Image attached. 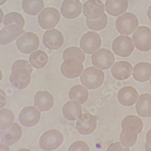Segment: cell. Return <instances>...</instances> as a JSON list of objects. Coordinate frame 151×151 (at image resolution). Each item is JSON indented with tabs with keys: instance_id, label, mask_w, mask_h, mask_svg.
<instances>
[{
	"instance_id": "obj_1",
	"label": "cell",
	"mask_w": 151,
	"mask_h": 151,
	"mask_svg": "<svg viewBox=\"0 0 151 151\" xmlns=\"http://www.w3.org/2000/svg\"><path fill=\"white\" fill-rule=\"evenodd\" d=\"M32 65L27 60L19 59L14 62L12 66L10 82L17 90H23L30 83Z\"/></svg>"
},
{
	"instance_id": "obj_2",
	"label": "cell",
	"mask_w": 151,
	"mask_h": 151,
	"mask_svg": "<svg viewBox=\"0 0 151 151\" xmlns=\"http://www.w3.org/2000/svg\"><path fill=\"white\" fill-rule=\"evenodd\" d=\"M105 79L104 73L97 68H86L81 76V82L88 90H95L100 87Z\"/></svg>"
},
{
	"instance_id": "obj_3",
	"label": "cell",
	"mask_w": 151,
	"mask_h": 151,
	"mask_svg": "<svg viewBox=\"0 0 151 151\" xmlns=\"http://www.w3.org/2000/svg\"><path fill=\"white\" fill-rule=\"evenodd\" d=\"M64 142V135L58 130L45 132L40 138V147L45 151H52L59 147Z\"/></svg>"
},
{
	"instance_id": "obj_4",
	"label": "cell",
	"mask_w": 151,
	"mask_h": 151,
	"mask_svg": "<svg viewBox=\"0 0 151 151\" xmlns=\"http://www.w3.org/2000/svg\"><path fill=\"white\" fill-rule=\"evenodd\" d=\"M16 44L20 52L24 54H30L38 48L40 39L35 33L26 32L17 40Z\"/></svg>"
},
{
	"instance_id": "obj_5",
	"label": "cell",
	"mask_w": 151,
	"mask_h": 151,
	"mask_svg": "<svg viewBox=\"0 0 151 151\" xmlns=\"http://www.w3.org/2000/svg\"><path fill=\"white\" fill-rule=\"evenodd\" d=\"M116 26L119 33L129 35L138 26V20L134 14L127 12L117 18Z\"/></svg>"
},
{
	"instance_id": "obj_6",
	"label": "cell",
	"mask_w": 151,
	"mask_h": 151,
	"mask_svg": "<svg viewBox=\"0 0 151 151\" xmlns=\"http://www.w3.org/2000/svg\"><path fill=\"white\" fill-rule=\"evenodd\" d=\"M132 40L135 47L141 52L151 50V30L146 26L138 27L133 34Z\"/></svg>"
},
{
	"instance_id": "obj_7",
	"label": "cell",
	"mask_w": 151,
	"mask_h": 151,
	"mask_svg": "<svg viewBox=\"0 0 151 151\" xmlns=\"http://www.w3.org/2000/svg\"><path fill=\"white\" fill-rule=\"evenodd\" d=\"M60 19L58 10L54 7H46L38 16V23L42 29H51L57 26Z\"/></svg>"
},
{
	"instance_id": "obj_8",
	"label": "cell",
	"mask_w": 151,
	"mask_h": 151,
	"mask_svg": "<svg viewBox=\"0 0 151 151\" xmlns=\"http://www.w3.org/2000/svg\"><path fill=\"white\" fill-rule=\"evenodd\" d=\"M83 62L79 59L71 58L64 60L60 66L62 75L68 79L78 78L83 73Z\"/></svg>"
},
{
	"instance_id": "obj_9",
	"label": "cell",
	"mask_w": 151,
	"mask_h": 151,
	"mask_svg": "<svg viewBox=\"0 0 151 151\" xmlns=\"http://www.w3.org/2000/svg\"><path fill=\"white\" fill-rule=\"evenodd\" d=\"M112 48L114 53L123 58L129 56L134 50L132 39L127 36H119L113 41Z\"/></svg>"
},
{
	"instance_id": "obj_10",
	"label": "cell",
	"mask_w": 151,
	"mask_h": 151,
	"mask_svg": "<svg viewBox=\"0 0 151 151\" xmlns=\"http://www.w3.org/2000/svg\"><path fill=\"white\" fill-rule=\"evenodd\" d=\"M91 60L94 67L101 70H107L114 63L115 56L110 50L101 48L92 55Z\"/></svg>"
},
{
	"instance_id": "obj_11",
	"label": "cell",
	"mask_w": 151,
	"mask_h": 151,
	"mask_svg": "<svg viewBox=\"0 0 151 151\" xmlns=\"http://www.w3.org/2000/svg\"><path fill=\"white\" fill-rule=\"evenodd\" d=\"M102 45V40L99 34L94 32L85 33L80 41V47L85 53L91 55L95 53Z\"/></svg>"
},
{
	"instance_id": "obj_12",
	"label": "cell",
	"mask_w": 151,
	"mask_h": 151,
	"mask_svg": "<svg viewBox=\"0 0 151 151\" xmlns=\"http://www.w3.org/2000/svg\"><path fill=\"white\" fill-rule=\"evenodd\" d=\"M97 124V117L89 112L82 114L76 122V129L82 135H86L93 133Z\"/></svg>"
},
{
	"instance_id": "obj_13",
	"label": "cell",
	"mask_w": 151,
	"mask_h": 151,
	"mask_svg": "<svg viewBox=\"0 0 151 151\" xmlns=\"http://www.w3.org/2000/svg\"><path fill=\"white\" fill-rule=\"evenodd\" d=\"M41 119V111L36 107L28 106L23 108L19 115L21 123L26 127H35Z\"/></svg>"
},
{
	"instance_id": "obj_14",
	"label": "cell",
	"mask_w": 151,
	"mask_h": 151,
	"mask_svg": "<svg viewBox=\"0 0 151 151\" xmlns=\"http://www.w3.org/2000/svg\"><path fill=\"white\" fill-rule=\"evenodd\" d=\"M83 14L87 19H100L105 14V6L100 0H88L83 4Z\"/></svg>"
},
{
	"instance_id": "obj_15",
	"label": "cell",
	"mask_w": 151,
	"mask_h": 151,
	"mask_svg": "<svg viewBox=\"0 0 151 151\" xmlns=\"http://www.w3.org/2000/svg\"><path fill=\"white\" fill-rule=\"evenodd\" d=\"M42 41L44 45L51 50H56L60 48L64 43V37L62 33L57 29L48 30L43 35Z\"/></svg>"
},
{
	"instance_id": "obj_16",
	"label": "cell",
	"mask_w": 151,
	"mask_h": 151,
	"mask_svg": "<svg viewBox=\"0 0 151 151\" xmlns=\"http://www.w3.org/2000/svg\"><path fill=\"white\" fill-rule=\"evenodd\" d=\"M25 33L23 28L17 24L5 26L0 30V45H5L16 40L19 36Z\"/></svg>"
},
{
	"instance_id": "obj_17",
	"label": "cell",
	"mask_w": 151,
	"mask_h": 151,
	"mask_svg": "<svg viewBox=\"0 0 151 151\" xmlns=\"http://www.w3.org/2000/svg\"><path fill=\"white\" fill-rule=\"evenodd\" d=\"M82 10V4L79 0H64L60 7L61 15L69 19L78 18Z\"/></svg>"
},
{
	"instance_id": "obj_18",
	"label": "cell",
	"mask_w": 151,
	"mask_h": 151,
	"mask_svg": "<svg viewBox=\"0 0 151 151\" xmlns=\"http://www.w3.org/2000/svg\"><path fill=\"white\" fill-rule=\"evenodd\" d=\"M22 129L19 124L14 123L8 129L0 132V137L3 143L12 146L19 141L22 137Z\"/></svg>"
},
{
	"instance_id": "obj_19",
	"label": "cell",
	"mask_w": 151,
	"mask_h": 151,
	"mask_svg": "<svg viewBox=\"0 0 151 151\" xmlns=\"http://www.w3.org/2000/svg\"><path fill=\"white\" fill-rule=\"evenodd\" d=\"M34 105L41 112H46L54 105V98L48 91H37L34 97Z\"/></svg>"
},
{
	"instance_id": "obj_20",
	"label": "cell",
	"mask_w": 151,
	"mask_h": 151,
	"mask_svg": "<svg viewBox=\"0 0 151 151\" xmlns=\"http://www.w3.org/2000/svg\"><path fill=\"white\" fill-rule=\"evenodd\" d=\"M138 97L137 91L131 86L123 87L117 94L119 103L124 106H130L135 104Z\"/></svg>"
},
{
	"instance_id": "obj_21",
	"label": "cell",
	"mask_w": 151,
	"mask_h": 151,
	"mask_svg": "<svg viewBox=\"0 0 151 151\" xmlns=\"http://www.w3.org/2000/svg\"><path fill=\"white\" fill-rule=\"evenodd\" d=\"M132 66L127 61H119L115 63L111 68V73L116 79L124 81L132 74Z\"/></svg>"
},
{
	"instance_id": "obj_22",
	"label": "cell",
	"mask_w": 151,
	"mask_h": 151,
	"mask_svg": "<svg viewBox=\"0 0 151 151\" xmlns=\"http://www.w3.org/2000/svg\"><path fill=\"white\" fill-rule=\"evenodd\" d=\"M62 111L64 117L70 121L77 120L82 114L81 104L74 100H71L64 104Z\"/></svg>"
},
{
	"instance_id": "obj_23",
	"label": "cell",
	"mask_w": 151,
	"mask_h": 151,
	"mask_svg": "<svg viewBox=\"0 0 151 151\" xmlns=\"http://www.w3.org/2000/svg\"><path fill=\"white\" fill-rule=\"evenodd\" d=\"M106 10L113 17L119 16L127 11L128 7V0H106Z\"/></svg>"
},
{
	"instance_id": "obj_24",
	"label": "cell",
	"mask_w": 151,
	"mask_h": 151,
	"mask_svg": "<svg viewBox=\"0 0 151 151\" xmlns=\"http://www.w3.org/2000/svg\"><path fill=\"white\" fill-rule=\"evenodd\" d=\"M138 114L143 117L151 116V94H143L138 97L135 106Z\"/></svg>"
},
{
	"instance_id": "obj_25",
	"label": "cell",
	"mask_w": 151,
	"mask_h": 151,
	"mask_svg": "<svg viewBox=\"0 0 151 151\" xmlns=\"http://www.w3.org/2000/svg\"><path fill=\"white\" fill-rule=\"evenodd\" d=\"M133 77L138 82H144L151 77V64L148 62H140L134 68Z\"/></svg>"
},
{
	"instance_id": "obj_26",
	"label": "cell",
	"mask_w": 151,
	"mask_h": 151,
	"mask_svg": "<svg viewBox=\"0 0 151 151\" xmlns=\"http://www.w3.org/2000/svg\"><path fill=\"white\" fill-rule=\"evenodd\" d=\"M22 7L27 15L36 16L44 7V0H22Z\"/></svg>"
},
{
	"instance_id": "obj_27",
	"label": "cell",
	"mask_w": 151,
	"mask_h": 151,
	"mask_svg": "<svg viewBox=\"0 0 151 151\" xmlns=\"http://www.w3.org/2000/svg\"><path fill=\"white\" fill-rule=\"evenodd\" d=\"M68 96L71 100H74L82 105L88 99L89 93L82 85H76L70 89Z\"/></svg>"
},
{
	"instance_id": "obj_28",
	"label": "cell",
	"mask_w": 151,
	"mask_h": 151,
	"mask_svg": "<svg viewBox=\"0 0 151 151\" xmlns=\"http://www.w3.org/2000/svg\"><path fill=\"white\" fill-rule=\"evenodd\" d=\"M138 133L132 127H126L123 128L120 135L121 144L124 147L133 146L137 140Z\"/></svg>"
},
{
	"instance_id": "obj_29",
	"label": "cell",
	"mask_w": 151,
	"mask_h": 151,
	"mask_svg": "<svg viewBox=\"0 0 151 151\" xmlns=\"http://www.w3.org/2000/svg\"><path fill=\"white\" fill-rule=\"evenodd\" d=\"M48 60L47 53L42 50H37L31 53L29 57L30 64L36 69L44 68L47 64Z\"/></svg>"
},
{
	"instance_id": "obj_30",
	"label": "cell",
	"mask_w": 151,
	"mask_h": 151,
	"mask_svg": "<svg viewBox=\"0 0 151 151\" xmlns=\"http://www.w3.org/2000/svg\"><path fill=\"white\" fill-rule=\"evenodd\" d=\"M15 115L13 111L9 109H0V131H4L13 124Z\"/></svg>"
},
{
	"instance_id": "obj_31",
	"label": "cell",
	"mask_w": 151,
	"mask_h": 151,
	"mask_svg": "<svg viewBox=\"0 0 151 151\" xmlns=\"http://www.w3.org/2000/svg\"><path fill=\"white\" fill-rule=\"evenodd\" d=\"M132 127L137 132L138 134L140 133L143 128V123L142 119L138 116L130 115L123 119L122 122V128Z\"/></svg>"
},
{
	"instance_id": "obj_32",
	"label": "cell",
	"mask_w": 151,
	"mask_h": 151,
	"mask_svg": "<svg viewBox=\"0 0 151 151\" xmlns=\"http://www.w3.org/2000/svg\"><path fill=\"white\" fill-rule=\"evenodd\" d=\"M3 23L5 26L10 24H17L23 28L25 26V19L22 15L17 12H13L6 15Z\"/></svg>"
},
{
	"instance_id": "obj_33",
	"label": "cell",
	"mask_w": 151,
	"mask_h": 151,
	"mask_svg": "<svg viewBox=\"0 0 151 151\" xmlns=\"http://www.w3.org/2000/svg\"><path fill=\"white\" fill-rule=\"evenodd\" d=\"M86 22L88 27L90 30L93 31H100L106 27L108 24V17L107 15L104 14L101 18L97 20L86 19Z\"/></svg>"
},
{
	"instance_id": "obj_34",
	"label": "cell",
	"mask_w": 151,
	"mask_h": 151,
	"mask_svg": "<svg viewBox=\"0 0 151 151\" xmlns=\"http://www.w3.org/2000/svg\"><path fill=\"white\" fill-rule=\"evenodd\" d=\"M71 58H78L82 62H83L85 60V54L80 48L76 47H71L67 48L63 53V59L64 60Z\"/></svg>"
},
{
	"instance_id": "obj_35",
	"label": "cell",
	"mask_w": 151,
	"mask_h": 151,
	"mask_svg": "<svg viewBox=\"0 0 151 151\" xmlns=\"http://www.w3.org/2000/svg\"><path fill=\"white\" fill-rule=\"evenodd\" d=\"M68 151H90V147L85 142L79 140L73 143Z\"/></svg>"
},
{
	"instance_id": "obj_36",
	"label": "cell",
	"mask_w": 151,
	"mask_h": 151,
	"mask_svg": "<svg viewBox=\"0 0 151 151\" xmlns=\"http://www.w3.org/2000/svg\"><path fill=\"white\" fill-rule=\"evenodd\" d=\"M106 151H130L128 147H123L120 142H116L111 144Z\"/></svg>"
},
{
	"instance_id": "obj_37",
	"label": "cell",
	"mask_w": 151,
	"mask_h": 151,
	"mask_svg": "<svg viewBox=\"0 0 151 151\" xmlns=\"http://www.w3.org/2000/svg\"><path fill=\"white\" fill-rule=\"evenodd\" d=\"M7 102V95L5 92L0 89V109L4 107Z\"/></svg>"
},
{
	"instance_id": "obj_38",
	"label": "cell",
	"mask_w": 151,
	"mask_h": 151,
	"mask_svg": "<svg viewBox=\"0 0 151 151\" xmlns=\"http://www.w3.org/2000/svg\"><path fill=\"white\" fill-rule=\"evenodd\" d=\"M0 151H10L9 146L5 144L0 143Z\"/></svg>"
},
{
	"instance_id": "obj_39",
	"label": "cell",
	"mask_w": 151,
	"mask_h": 151,
	"mask_svg": "<svg viewBox=\"0 0 151 151\" xmlns=\"http://www.w3.org/2000/svg\"><path fill=\"white\" fill-rule=\"evenodd\" d=\"M146 142L151 143V129H150L146 134Z\"/></svg>"
},
{
	"instance_id": "obj_40",
	"label": "cell",
	"mask_w": 151,
	"mask_h": 151,
	"mask_svg": "<svg viewBox=\"0 0 151 151\" xmlns=\"http://www.w3.org/2000/svg\"><path fill=\"white\" fill-rule=\"evenodd\" d=\"M145 149L146 151H151V143L146 142L145 143Z\"/></svg>"
},
{
	"instance_id": "obj_41",
	"label": "cell",
	"mask_w": 151,
	"mask_h": 151,
	"mask_svg": "<svg viewBox=\"0 0 151 151\" xmlns=\"http://www.w3.org/2000/svg\"><path fill=\"white\" fill-rule=\"evenodd\" d=\"M3 17H4V12H3V10L0 8V24H1V22L3 21Z\"/></svg>"
},
{
	"instance_id": "obj_42",
	"label": "cell",
	"mask_w": 151,
	"mask_h": 151,
	"mask_svg": "<svg viewBox=\"0 0 151 151\" xmlns=\"http://www.w3.org/2000/svg\"><path fill=\"white\" fill-rule=\"evenodd\" d=\"M147 17L149 18V21L151 22V6H149L147 10Z\"/></svg>"
},
{
	"instance_id": "obj_43",
	"label": "cell",
	"mask_w": 151,
	"mask_h": 151,
	"mask_svg": "<svg viewBox=\"0 0 151 151\" xmlns=\"http://www.w3.org/2000/svg\"><path fill=\"white\" fill-rule=\"evenodd\" d=\"M7 0H0V6H2L6 3Z\"/></svg>"
},
{
	"instance_id": "obj_44",
	"label": "cell",
	"mask_w": 151,
	"mask_h": 151,
	"mask_svg": "<svg viewBox=\"0 0 151 151\" xmlns=\"http://www.w3.org/2000/svg\"><path fill=\"white\" fill-rule=\"evenodd\" d=\"M18 151H32V150L29 149H26V148H22V149H20L19 150H18Z\"/></svg>"
},
{
	"instance_id": "obj_45",
	"label": "cell",
	"mask_w": 151,
	"mask_h": 151,
	"mask_svg": "<svg viewBox=\"0 0 151 151\" xmlns=\"http://www.w3.org/2000/svg\"><path fill=\"white\" fill-rule=\"evenodd\" d=\"M3 72L2 71L0 70V81H1L2 79H3Z\"/></svg>"
},
{
	"instance_id": "obj_46",
	"label": "cell",
	"mask_w": 151,
	"mask_h": 151,
	"mask_svg": "<svg viewBox=\"0 0 151 151\" xmlns=\"http://www.w3.org/2000/svg\"><path fill=\"white\" fill-rule=\"evenodd\" d=\"M150 85H151V79H150Z\"/></svg>"
}]
</instances>
